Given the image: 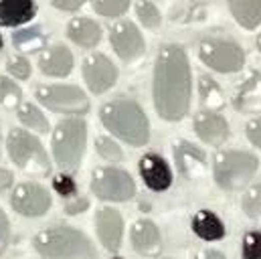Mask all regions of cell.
I'll return each instance as SVG.
<instances>
[{"label":"cell","mask_w":261,"mask_h":259,"mask_svg":"<svg viewBox=\"0 0 261 259\" xmlns=\"http://www.w3.org/2000/svg\"><path fill=\"white\" fill-rule=\"evenodd\" d=\"M95 229L101 245L108 251H118L124 237V219L116 209H99L95 215Z\"/></svg>","instance_id":"14"},{"label":"cell","mask_w":261,"mask_h":259,"mask_svg":"<svg viewBox=\"0 0 261 259\" xmlns=\"http://www.w3.org/2000/svg\"><path fill=\"white\" fill-rule=\"evenodd\" d=\"M6 150L10 160L29 174H49L51 162L39 138L31 132L20 128H12L6 138Z\"/></svg>","instance_id":"5"},{"label":"cell","mask_w":261,"mask_h":259,"mask_svg":"<svg viewBox=\"0 0 261 259\" xmlns=\"http://www.w3.org/2000/svg\"><path fill=\"white\" fill-rule=\"evenodd\" d=\"M257 49H259V51H261V35H259V37H257Z\"/></svg>","instance_id":"41"},{"label":"cell","mask_w":261,"mask_h":259,"mask_svg":"<svg viewBox=\"0 0 261 259\" xmlns=\"http://www.w3.org/2000/svg\"><path fill=\"white\" fill-rule=\"evenodd\" d=\"M20 99H22V89L10 77L0 75V106L6 110H14L20 106Z\"/></svg>","instance_id":"26"},{"label":"cell","mask_w":261,"mask_h":259,"mask_svg":"<svg viewBox=\"0 0 261 259\" xmlns=\"http://www.w3.org/2000/svg\"><path fill=\"white\" fill-rule=\"evenodd\" d=\"M16 116L22 122V126H27L29 130H35L39 134H47L49 132V122H47L45 114L35 103H20L16 108Z\"/></svg>","instance_id":"23"},{"label":"cell","mask_w":261,"mask_h":259,"mask_svg":"<svg viewBox=\"0 0 261 259\" xmlns=\"http://www.w3.org/2000/svg\"><path fill=\"white\" fill-rule=\"evenodd\" d=\"M83 79L91 93H106L118 81V69L106 55L93 53L83 61Z\"/></svg>","instance_id":"12"},{"label":"cell","mask_w":261,"mask_h":259,"mask_svg":"<svg viewBox=\"0 0 261 259\" xmlns=\"http://www.w3.org/2000/svg\"><path fill=\"white\" fill-rule=\"evenodd\" d=\"M259 170V160L241 150H225L215 156V180L225 191H235L249 183Z\"/></svg>","instance_id":"6"},{"label":"cell","mask_w":261,"mask_h":259,"mask_svg":"<svg viewBox=\"0 0 261 259\" xmlns=\"http://www.w3.org/2000/svg\"><path fill=\"white\" fill-rule=\"evenodd\" d=\"M195 259H227L221 251H215V249H206V251H200Z\"/></svg>","instance_id":"40"},{"label":"cell","mask_w":261,"mask_h":259,"mask_svg":"<svg viewBox=\"0 0 261 259\" xmlns=\"http://www.w3.org/2000/svg\"><path fill=\"white\" fill-rule=\"evenodd\" d=\"M136 14H138V18H140V22L146 27V29H158L160 27V12H158V8L150 2V0H138V4H136Z\"/></svg>","instance_id":"28"},{"label":"cell","mask_w":261,"mask_h":259,"mask_svg":"<svg viewBox=\"0 0 261 259\" xmlns=\"http://www.w3.org/2000/svg\"><path fill=\"white\" fill-rule=\"evenodd\" d=\"M118 259H120V257H118Z\"/></svg>","instance_id":"44"},{"label":"cell","mask_w":261,"mask_h":259,"mask_svg":"<svg viewBox=\"0 0 261 259\" xmlns=\"http://www.w3.org/2000/svg\"><path fill=\"white\" fill-rule=\"evenodd\" d=\"M8 239H10V221H8L6 213L0 209V253L6 249Z\"/></svg>","instance_id":"35"},{"label":"cell","mask_w":261,"mask_h":259,"mask_svg":"<svg viewBox=\"0 0 261 259\" xmlns=\"http://www.w3.org/2000/svg\"><path fill=\"white\" fill-rule=\"evenodd\" d=\"M132 245L140 255H156L160 251V231L158 227L148 221V219H140L132 225Z\"/></svg>","instance_id":"17"},{"label":"cell","mask_w":261,"mask_h":259,"mask_svg":"<svg viewBox=\"0 0 261 259\" xmlns=\"http://www.w3.org/2000/svg\"><path fill=\"white\" fill-rule=\"evenodd\" d=\"M91 193L99 196L101 200L124 202L136 194V183L122 168L101 166L95 168L91 174Z\"/></svg>","instance_id":"7"},{"label":"cell","mask_w":261,"mask_h":259,"mask_svg":"<svg viewBox=\"0 0 261 259\" xmlns=\"http://www.w3.org/2000/svg\"><path fill=\"white\" fill-rule=\"evenodd\" d=\"M229 6L235 20L243 29L253 31L261 24V0H229Z\"/></svg>","instance_id":"22"},{"label":"cell","mask_w":261,"mask_h":259,"mask_svg":"<svg viewBox=\"0 0 261 259\" xmlns=\"http://www.w3.org/2000/svg\"><path fill=\"white\" fill-rule=\"evenodd\" d=\"M198 55L202 63L219 73H235L245 65L243 49L231 41H202Z\"/></svg>","instance_id":"9"},{"label":"cell","mask_w":261,"mask_h":259,"mask_svg":"<svg viewBox=\"0 0 261 259\" xmlns=\"http://www.w3.org/2000/svg\"><path fill=\"white\" fill-rule=\"evenodd\" d=\"M247 138L253 146H257L261 150V116L247 124Z\"/></svg>","instance_id":"36"},{"label":"cell","mask_w":261,"mask_h":259,"mask_svg":"<svg viewBox=\"0 0 261 259\" xmlns=\"http://www.w3.org/2000/svg\"><path fill=\"white\" fill-rule=\"evenodd\" d=\"M241 255H243V259H261V233L259 231H251V233L245 235L243 247H241Z\"/></svg>","instance_id":"32"},{"label":"cell","mask_w":261,"mask_h":259,"mask_svg":"<svg viewBox=\"0 0 261 259\" xmlns=\"http://www.w3.org/2000/svg\"><path fill=\"white\" fill-rule=\"evenodd\" d=\"M87 144V124L81 118L61 120L53 130V158L65 172H75L83 160Z\"/></svg>","instance_id":"4"},{"label":"cell","mask_w":261,"mask_h":259,"mask_svg":"<svg viewBox=\"0 0 261 259\" xmlns=\"http://www.w3.org/2000/svg\"><path fill=\"white\" fill-rule=\"evenodd\" d=\"M2 47H4V43H2V37H0V49H2Z\"/></svg>","instance_id":"42"},{"label":"cell","mask_w":261,"mask_h":259,"mask_svg":"<svg viewBox=\"0 0 261 259\" xmlns=\"http://www.w3.org/2000/svg\"><path fill=\"white\" fill-rule=\"evenodd\" d=\"M154 108L160 118L178 122L191 108V65L182 47L166 45L154 65Z\"/></svg>","instance_id":"1"},{"label":"cell","mask_w":261,"mask_h":259,"mask_svg":"<svg viewBox=\"0 0 261 259\" xmlns=\"http://www.w3.org/2000/svg\"><path fill=\"white\" fill-rule=\"evenodd\" d=\"M140 176L144 185L156 193L166 191L172 185V170L168 162L156 152H148L140 158Z\"/></svg>","instance_id":"13"},{"label":"cell","mask_w":261,"mask_h":259,"mask_svg":"<svg viewBox=\"0 0 261 259\" xmlns=\"http://www.w3.org/2000/svg\"><path fill=\"white\" fill-rule=\"evenodd\" d=\"M6 69H8V73L14 77V79H18V81H24V79H29L31 77V63L24 59V57H12L8 65H6Z\"/></svg>","instance_id":"33"},{"label":"cell","mask_w":261,"mask_h":259,"mask_svg":"<svg viewBox=\"0 0 261 259\" xmlns=\"http://www.w3.org/2000/svg\"><path fill=\"white\" fill-rule=\"evenodd\" d=\"M12 180H14L12 172L8 168H0V193L6 191L8 187H12Z\"/></svg>","instance_id":"39"},{"label":"cell","mask_w":261,"mask_h":259,"mask_svg":"<svg viewBox=\"0 0 261 259\" xmlns=\"http://www.w3.org/2000/svg\"><path fill=\"white\" fill-rule=\"evenodd\" d=\"M53 189L61 194V196H67V198L77 193L75 180H73L69 174H59V176H55V178H53Z\"/></svg>","instance_id":"34"},{"label":"cell","mask_w":261,"mask_h":259,"mask_svg":"<svg viewBox=\"0 0 261 259\" xmlns=\"http://www.w3.org/2000/svg\"><path fill=\"white\" fill-rule=\"evenodd\" d=\"M243 211L249 219L261 221V185H253L243 194Z\"/></svg>","instance_id":"30"},{"label":"cell","mask_w":261,"mask_h":259,"mask_svg":"<svg viewBox=\"0 0 261 259\" xmlns=\"http://www.w3.org/2000/svg\"><path fill=\"white\" fill-rule=\"evenodd\" d=\"M200 99H202V103H204V108H208L211 112H217V110H221L223 108V103H225V97H223V91L219 89V85L211 79V77H206V75H202L200 77Z\"/></svg>","instance_id":"25"},{"label":"cell","mask_w":261,"mask_h":259,"mask_svg":"<svg viewBox=\"0 0 261 259\" xmlns=\"http://www.w3.org/2000/svg\"><path fill=\"white\" fill-rule=\"evenodd\" d=\"M91 6L97 14L108 16V18H116L128 10L130 0H91Z\"/></svg>","instance_id":"29"},{"label":"cell","mask_w":261,"mask_h":259,"mask_svg":"<svg viewBox=\"0 0 261 259\" xmlns=\"http://www.w3.org/2000/svg\"><path fill=\"white\" fill-rule=\"evenodd\" d=\"M164 259H170V257H164Z\"/></svg>","instance_id":"43"},{"label":"cell","mask_w":261,"mask_h":259,"mask_svg":"<svg viewBox=\"0 0 261 259\" xmlns=\"http://www.w3.org/2000/svg\"><path fill=\"white\" fill-rule=\"evenodd\" d=\"M51 4L63 12H73L83 4V0H51Z\"/></svg>","instance_id":"38"},{"label":"cell","mask_w":261,"mask_h":259,"mask_svg":"<svg viewBox=\"0 0 261 259\" xmlns=\"http://www.w3.org/2000/svg\"><path fill=\"white\" fill-rule=\"evenodd\" d=\"M35 95L39 103L57 114L79 116L89 110V99L77 85H41Z\"/></svg>","instance_id":"8"},{"label":"cell","mask_w":261,"mask_h":259,"mask_svg":"<svg viewBox=\"0 0 261 259\" xmlns=\"http://www.w3.org/2000/svg\"><path fill=\"white\" fill-rule=\"evenodd\" d=\"M87 206H89V200L83 198V196H77L75 200H69L65 204V213L67 215H79V213H83Z\"/></svg>","instance_id":"37"},{"label":"cell","mask_w":261,"mask_h":259,"mask_svg":"<svg viewBox=\"0 0 261 259\" xmlns=\"http://www.w3.org/2000/svg\"><path fill=\"white\" fill-rule=\"evenodd\" d=\"M259 89H261V77L259 75H253V77L239 89V95H237V108L249 110V101L255 106L261 97Z\"/></svg>","instance_id":"27"},{"label":"cell","mask_w":261,"mask_h":259,"mask_svg":"<svg viewBox=\"0 0 261 259\" xmlns=\"http://www.w3.org/2000/svg\"><path fill=\"white\" fill-rule=\"evenodd\" d=\"M37 16L35 0H0V24L2 27H20L31 22Z\"/></svg>","instance_id":"18"},{"label":"cell","mask_w":261,"mask_h":259,"mask_svg":"<svg viewBox=\"0 0 261 259\" xmlns=\"http://www.w3.org/2000/svg\"><path fill=\"white\" fill-rule=\"evenodd\" d=\"M101 124L130 146H144L150 140V122L144 110L126 97L108 101L99 112Z\"/></svg>","instance_id":"2"},{"label":"cell","mask_w":261,"mask_h":259,"mask_svg":"<svg viewBox=\"0 0 261 259\" xmlns=\"http://www.w3.org/2000/svg\"><path fill=\"white\" fill-rule=\"evenodd\" d=\"M45 35L37 29H20L12 35V45L20 53H35L45 47Z\"/></svg>","instance_id":"24"},{"label":"cell","mask_w":261,"mask_h":259,"mask_svg":"<svg viewBox=\"0 0 261 259\" xmlns=\"http://www.w3.org/2000/svg\"><path fill=\"white\" fill-rule=\"evenodd\" d=\"M67 37L75 45H79L83 49H91L101 41V27L91 18L79 16L67 24Z\"/></svg>","instance_id":"20"},{"label":"cell","mask_w":261,"mask_h":259,"mask_svg":"<svg viewBox=\"0 0 261 259\" xmlns=\"http://www.w3.org/2000/svg\"><path fill=\"white\" fill-rule=\"evenodd\" d=\"M174 162L178 172L185 178H196L206 168V156L200 148L193 146L187 140H180L174 144Z\"/></svg>","instance_id":"16"},{"label":"cell","mask_w":261,"mask_h":259,"mask_svg":"<svg viewBox=\"0 0 261 259\" xmlns=\"http://www.w3.org/2000/svg\"><path fill=\"white\" fill-rule=\"evenodd\" d=\"M110 43H112L114 51L118 53V57L126 63H132L138 57H142V53L146 49L138 27L130 20H122L110 29Z\"/></svg>","instance_id":"11"},{"label":"cell","mask_w":261,"mask_h":259,"mask_svg":"<svg viewBox=\"0 0 261 259\" xmlns=\"http://www.w3.org/2000/svg\"><path fill=\"white\" fill-rule=\"evenodd\" d=\"M39 69L49 77H67L73 71V55L67 47L55 45L39 57Z\"/></svg>","instance_id":"19"},{"label":"cell","mask_w":261,"mask_h":259,"mask_svg":"<svg viewBox=\"0 0 261 259\" xmlns=\"http://www.w3.org/2000/svg\"><path fill=\"white\" fill-rule=\"evenodd\" d=\"M10 204L22 217H43L51 209V194L37 183H20L10 194Z\"/></svg>","instance_id":"10"},{"label":"cell","mask_w":261,"mask_h":259,"mask_svg":"<svg viewBox=\"0 0 261 259\" xmlns=\"http://www.w3.org/2000/svg\"><path fill=\"white\" fill-rule=\"evenodd\" d=\"M33 247L45 259H97L93 243L71 227H53L37 233Z\"/></svg>","instance_id":"3"},{"label":"cell","mask_w":261,"mask_h":259,"mask_svg":"<svg viewBox=\"0 0 261 259\" xmlns=\"http://www.w3.org/2000/svg\"><path fill=\"white\" fill-rule=\"evenodd\" d=\"M195 132L196 136L208 144V146H221L229 140V124L223 116H219L217 112H200L195 118Z\"/></svg>","instance_id":"15"},{"label":"cell","mask_w":261,"mask_h":259,"mask_svg":"<svg viewBox=\"0 0 261 259\" xmlns=\"http://www.w3.org/2000/svg\"><path fill=\"white\" fill-rule=\"evenodd\" d=\"M193 231L202 241H219L225 237L223 221L213 211H206V209L196 211V215L193 217Z\"/></svg>","instance_id":"21"},{"label":"cell","mask_w":261,"mask_h":259,"mask_svg":"<svg viewBox=\"0 0 261 259\" xmlns=\"http://www.w3.org/2000/svg\"><path fill=\"white\" fill-rule=\"evenodd\" d=\"M95 150H97V154H99L103 160H108V162H120V160L124 158L122 148H120L112 138H108V136H99V138L95 140Z\"/></svg>","instance_id":"31"}]
</instances>
